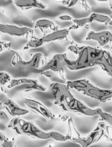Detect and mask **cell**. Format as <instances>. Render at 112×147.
Returning a JSON list of instances; mask_svg holds the SVG:
<instances>
[{
	"label": "cell",
	"mask_w": 112,
	"mask_h": 147,
	"mask_svg": "<svg viewBox=\"0 0 112 147\" xmlns=\"http://www.w3.org/2000/svg\"><path fill=\"white\" fill-rule=\"evenodd\" d=\"M68 50L77 55V59L67 58V67L71 70H79L99 65L105 50L90 46H79L72 44L69 46Z\"/></svg>",
	"instance_id": "6da1fadb"
},
{
	"label": "cell",
	"mask_w": 112,
	"mask_h": 147,
	"mask_svg": "<svg viewBox=\"0 0 112 147\" xmlns=\"http://www.w3.org/2000/svg\"><path fill=\"white\" fill-rule=\"evenodd\" d=\"M11 52V60L10 66L17 69L21 74L28 75L29 73H40L47 63L45 57L41 53L32 55L29 60H24L17 51Z\"/></svg>",
	"instance_id": "7a4b0ae2"
},
{
	"label": "cell",
	"mask_w": 112,
	"mask_h": 147,
	"mask_svg": "<svg viewBox=\"0 0 112 147\" xmlns=\"http://www.w3.org/2000/svg\"><path fill=\"white\" fill-rule=\"evenodd\" d=\"M66 84L71 89H74L82 94L101 103L112 101V90L97 87L87 79L67 80L66 81Z\"/></svg>",
	"instance_id": "3957f363"
},
{
	"label": "cell",
	"mask_w": 112,
	"mask_h": 147,
	"mask_svg": "<svg viewBox=\"0 0 112 147\" xmlns=\"http://www.w3.org/2000/svg\"><path fill=\"white\" fill-rule=\"evenodd\" d=\"M7 128L14 131L17 134L29 136L41 140L51 139V133L45 132L37 127L33 122L19 117H14L7 125Z\"/></svg>",
	"instance_id": "277c9868"
},
{
	"label": "cell",
	"mask_w": 112,
	"mask_h": 147,
	"mask_svg": "<svg viewBox=\"0 0 112 147\" xmlns=\"http://www.w3.org/2000/svg\"><path fill=\"white\" fill-rule=\"evenodd\" d=\"M49 89L54 97V104L67 112L68 108L76 98L71 93V88L67 84L56 82L51 83Z\"/></svg>",
	"instance_id": "5b68a950"
},
{
	"label": "cell",
	"mask_w": 112,
	"mask_h": 147,
	"mask_svg": "<svg viewBox=\"0 0 112 147\" xmlns=\"http://www.w3.org/2000/svg\"><path fill=\"white\" fill-rule=\"evenodd\" d=\"M106 126L107 123L101 121L98 123L96 129L89 134L87 137H81V136L77 137H72L70 139L73 143L79 144L81 147H89L91 145L97 143L102 137L107 136L106 133Z\"/></svg>",
	"instance_id": "8992f818"
},
{
	"label": "cell",
	"mask_w": 112,
	"mask_h": 147,
	"mask_svg": "<svg viewBox=\"0 0 112 147\" xmlns=\"http://www.w3.org/2000/svg\"><path fill=\"white\" fill-rule=\"evenodd\" d=\"M67 54H56L47 62L43 67V70H51L54 73H57L59 77L66 81V67H67Z\"/></svg>",
	"instance_id": "52a82bcc"
},
{
	"label": "cell",
	"mask_w": 112,
	"mask_h": 147,
	"mask_svg": "<svg viewBox=\"0 0 112 147\" xmlns=\"http://www.w3.org/2000/svg\"><path fill=\"white\" fill-rule=\"evenodd\" d=\"M0 32L4 34L17 37L32 38L34 34L33 29L28 27H19L9 24H0Z\"/></svg>",
	"instance_id": "ba28073f"
},
{
	"label": "cell",
	"mask_w": 112,
	"mask_h": 147,
	"mask_svg": "<svg viewBox=\"0 0 112 147\" xmlns=\"http://www.w3.org/2000/svg\"><path fill=\"white\" fill-rule=\"evenodd\" d=\"M20 86H25V92L34 91V90L44 92L47 90V88L43 85L39 83L38 80L35 79L26 78L12 79L7 86V88L11 89Z\"/></svg>",
	"instance_id": "9c48e42d"
},
{
	"label": "cell",
	"mask_w": 112,
	"mask_h": 147,
	"mask_svg": "<svg viewBox=\"0 0 112 147\" xmlns=\"http://www.w3.org/2000/svg\"><path fill=\"white\" fill-rule=\"evenodd\" d=\"M24 103L25 106L31 109V111L44 117L46 120L50 121L57 118L55 115L47 106H44L42 103L39 100L31 98H26L24 100Z\"/></svg>",
	"instance_id": "30bf717a"
},
{
	"label": "cell",
	"mask_w": 112,
	"mask_h": 147,
	"mask_svg": "<svg viewBox=\"0 0 112 147\" xmlns=\"http://www.w3.org/2000/svg\"><path fill=\"white\" fill-rule=\"evenodd\" d=\"M43 42L45 43H49L51 42H70L72 44H75L74 41L73 40L71 34H70L69 29H61V30H57L53 31L52 32L49 34H44L41 37Z\"/></svg>",
	"instance_id": "8fae6325"
},
{
	"label": "cell",
	"mask_w": 112,
	"mask_h": 147,
	"mask_svg": "<svg viewBox=\"0 0 112 147\" xmlns=\"http://www.w3.org/2000/svg\"><path fill=\"white\" fill-rule=\"evenodd\" d=\"M87 40H94L97 42L99 46H104L107 44L112 45V33L109 31L94 32L90 31L86 37Z\"/></svg>",
	"instance_id": "7c38bea8"
},
{
	"label": "cell",
	"mask_w": 112,
	"mask_h": 147,
	"mask_svg": "<svg viewBox=\"0 0 112 147\" xmlns=\"http://www.w3.org/2000/svg\"><path fill=\"white\" fill-rule=\"evenodd\" d=\"M1 103L4 106L8 113L14 117H19V116H25L29 113L28 110L20 107L17 103H16L14 100L10 98L1 100Z\"/></svg>",
	"instance_id": "4fadbf2b"
},
{
	"label": "cell",
	"mask_w": 112,
	"mask_h": 147,
	"mask_svg": "<svg viewBox=\"0 0 112 147\" xmlns=\"http://www.w3.org/2000/svg\"><path fill=\"white\" fill-rule=\"evenodd\" d=\"M16 7L22 10H28L30 9H47L45 4L39 0H12Z\"/></svg>",
	"instance_id": "5bb4252c"
},
{
	"label": "cell",
	"mask_w": 112,
	"mask_h": 147,
	"mask_svg": "<svg viewBox=\"0 0 112 147\" xmlns=\"http://www.w3.org/2000/svg\"><path fill=\"white\" fill-rule=\"evenodd\" d=\"M99 66L108 76L112 77V54L107 50L104 51V56Z\"/></svg>",
	"instance_id": "9a60e30c"
},
{
	"label": "cell",
	"mask_w": 112,
	"mask_h": 147,
	"mask_svg": "<svg viewBox=\"0 0 112 147\" xmlns=\"http://www.w3.org/2000/svg\"><path fill=\"white\" fill-rule=\"evenodd\" d=\"M35 27L37 29H39L41 32H45L47 30H59V27L54 22L47 19H41L36 22Z\"/></svg>",
	"instance_id": "2e32d148"
},
{
	"label": "cell",
	"mask_w": 112,
	"mask_h": 147,
	"mask_svg": "<svg viewBox=\"0 0 112 147\" xmlns=\"http://www.w3.org/2000/svg\"><path fill=\"white\" fill-rule=\"evenodd\" d=\"M73 22L72 25L69 27L70 30H75L84 27H87L91 23L94 22L92 18L90 17V15L87 17H84V18L79 19H73L71 21Z\"/></svg>",
	"instance_id": "e0dca14e"
},
{
	"label": "cell",
	"mask_w": 112,
	"mask_h": 147,
	"mask_svg": "<svg viewBox=\"0 0 112 147\" xmlns=\"http://www.w3.org/2000/svg\"><path fill=\"white\" fill-rule=\"evenodd\" d=\"M44 45V42H43L41 38H34V37H32V38H31L27 42V43L25 45L23 50H29V49L38 48V47H41V46Z\"/></svg>",
	"instance_id": "ac0fdd59"
},
{
	"label": "cell",
	"mask_w": 112,
	"mask_h": 147,
	"mask_svg": "<svg viewBox=\"0 0 112 147\" xmlns=\"http://www.w3.org/2000/svg\"><path fill=\"white\" fill-rule=\"evenodd\" d=\"M90 17L92 18L94 22L102 23V24H105L107 25H109V23L111 21V19L109 16L105 15V14H99V13L94 12L91 14H90Z\"/></svg>",
	"instance_id": "d6986e66"
},
{
	"label": "cell",
	"mask_w": 112,
	"mask_h": 147,
	"mask_svg": "<svg viewBox=\"0 0 112 147\" xmlns=\"http://www.w3.org/2000/svg\"><path fill=\"white\" fill-rule=\"evenodd\" d=\"M0 142L1 147H16L15 139L14 138L9 139L6 137L5 135L1 131L0 132Z\"/></svg>",
	"instance_id": "ffe728a7"
},
{
	"label": "cell",
	"mask_w": 112,
	"mask_h": 147,
	"mask_svg": "<svg viewBox=\"0 0 112 147\" xmlns=\"http://www.w3.org/2000/svg\"><path fill=\"white\" fill-rule=\"evenodd\" d=\"M98 116H99L100 120L101 121L104 122L107 125H109V126L112 127V115L109 113H107V112L103 111V110H101L99 112V113Z\"/></svg>",
	"instance_id": "44dd1931"
},
{
	"label": "cell",
	"mask_w": 112,
	"mask_h": 147,
	"mask_svg": "<svg viewBox=\"0 0 112 147\" xmlns=\"http://www.w3.org/2000/svg\"><path fill=\"white\" fill-rule=\"evenodd\" d=\"M12 78L7 73L4 71L0 72V85L1 87H4L5 86H8L9 83L11 82Z\"/></svg>",
	"instance_id": "7402d4cb"
},
{
	"label": "cell",
	"mask_w": 112,
	"mask_h": 147,
	"mask_svg": "<svg viewBox=\"0 0 112 147\" xmlns=\"http://www.w3.org/2000/svg\"><path fill=\"white\" fill-rule=\"evenodd\" d=\"M81 0H65V1H63V4L65 5L66 7L70 8V7H74V5L77 4L79 1H80ZM99 1H106V2H109L110 3V7H112V0H97Z\"/></svg>",
	"instance_id": "603a6c76"
},
{
	"label": "cell",
	"mask_w": 112,
	"mask_h": 147,
	"mask_svg": "<svg viewBox=\"0 0 112 147\" xmlns=\"http://www.w3.org/2000/svg\"><path fill=\"white\" fill-rule=\"evenodd\" d=\"M11 47V42L6 41H1L0 42V51L4 52L6 50H10Z\"/></svg>",
	"instance_id": "cb8c5ba5"
},
{
	"label": "cell",
	"mask_w": 112,
	"mask_h": 147,
	"mask_svg": "<svg viewBox=\"0 0 112 147\" xmlns=\"http://www.w3.org/2000/svg\"><path fill=\"white\" fill-rule=\"evenodd\" d=\"M106 133H107V138L109 142H112V127L107 124L106 126Z\"/></svg>",
	"instance_id": "d4e9b609"
},
{
	"label": "cell",
	"mask_w": 112,
	"mask_h": 147,
	"mask_svg": "<svg viewBox=\"0 0 112 147\" xmlns=\"http://www.w3.org/2000/svg\"><path fill=\"white\" fill-rule=\"evenodd\" d=\"M72 17L68 14H62L58 17V20L60 21H72L73 20Z\"/></svg>",
	"instance_id": "484cf974"
},
{
	"label": "cell",
	"mask_w": 112,
	"mask_h": 147,
	"mask_svg": "<svg viewBox=\"0 0 112 147\" xmlns=\"http://www.w3.org/2000/svg\"><path fill=\"white\" fill-rule=\"evenodd\" d=\"M54 72H52L51 70H43V71H41V73H40V74L41 75V76H46V77L49 78H50L52 77L53 74H54Z\"/></svg>",
	"instance_id": "4316f807"
},
{
	"label": "cell",
	"mask_w": 112,
	"mask_h": 147,
	"mask_svg": "<svg viewBox=\"0 0 112 147\" xmlns=\"http://www.w3.org/2000/svg\"><path fill=\"white\" fill-rule=\"evenodd\" d=\"M81 8L84 9L85 11H90L91 8L89 6V4H87V1L86 0H81Z\"/></svg>",
	"instance_id": "83f0119b"
},
{
	"label": "cell",
	"mask_w": 112,
	"mask_h": 147,
	"mask_svg": "<svg viewBox=\"0 0 112 147\" xmlns=\"http://www.w3.org/2000/svg\"><path fill=\"white\" fill-rule=\"evenodd\" d=\"M0 116H1V119L3 121H8L9 120V117L7 115V113H4V111H1L0 112Z\"/></svg>",
	"instance_id": "f1b7e54d"
},
{
	"label": "cell",
	"mask_w": 112,
	"mask_h": 147,
	"mask_svg": "<svg viewBox=\"0 0 112 147\" xmlns=\"http://www.w3.org/2000/svg\"><path fill=\"white\" fill-rule=\"evenodd\" d=\"M109 26H111V27H112V20H111V21L109 23Z\"/></svg>",
	"instance_id": "f546056e"
},
{
	"label": "cell",
	"mask_w": 112,
	"mask_h": 147,
	"mask_svg": "<svg viewBox=\"0 0 112 147\" xmlns=\"http://www.w3.org/2000/svg\"><path fill=\"white\" fill-rule=\"evenodd\" d=\"M56 1H65V0H56Z\"/></svg>",
	"instance_id": "4dcf8cb0"
},
{
	"label": "cell",
	"mask_w": 112,
	"mask_h": 147,
	"mask_svg": "<svg viewBox=\"0 0 112 147\" xmlns=\"http://www.w3.org/2000/svg\"><path fill=\"white\" fill-rule=\"evenodd\" d=\"M111 50H112V45L111 46Z\"/></svg>",
	"instance_id": "1f68e13d"
},
{
	"label": "cell",
	"mask_w": 112,
	"mask_h": 147,
	"mask_svg": "<svg viewBox=\"0 0 112 147\" xmlns=\"http://www.w3.org/2000/svg\"><path fill=\"white\" fill-rule=\"evenodd\" d=\"M48 147H52V146H48Z\"/></svg>",
	"instance_id": "d6a6232c"
},
{
	"label": "cell",
	"mask_w": 112,
	"mask_h": 147,
	"mask_svg": "<svg viewBox=\"0 0 112 147\" xmlns=\"http://www.w3.org/2000/svg\"><path fill=\"white\" fill-rule=\"evenodd\" d=\"M1 1H2V0H1Z\"/></svg>",
	"instance_id": "836d02e7"
}]
</instances>
